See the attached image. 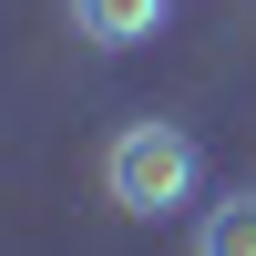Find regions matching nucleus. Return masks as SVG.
Wrapping results in <instances>:
<instances>
[{
	"label": "nucleus",
	"mask_w": 256,
	"mask_h": 256,
	"mask_svg": "<svg viewBox=\"0 0 256 256\" xmlns=\"http://www.w3.org/2000/svg\"><path fill=\"white\" fill-rule=\"evenodd\" d=\"M195 184H205V154H195V134L164 123V113L123 123V134L102 144V195H113V216H134V226L195 205Z\"/></svg>",
	"instance_id": "nucleus-1"
},
{
	"label": "nucleus",
	"mask_w": 256,
	"mask_h": 256,
	"mask_svg": "<svg viewBox=\"0 0 256 256\" xmlns=\"http://www.w3.org/2000/svg\"><path fill=\"white\" fill-rule=\"evenodd\" d=\"M164 10H174V0H72V31L92 41V52H134V41L164 31Z\"/></svg>",
	"instance_id": "nucleus-2"
},
{
	"label": "nucleus",
	"mask_w": 256,
	"mask_h": 256,
	"mask_svg": "<svg viewBox=\"0 0 256 256\" xmlns=\"http://www.w3.org/2000/svg\"><path fill=\"white\" fill-rule=\"evenodd\" d=\"M195 256H256V184H236L195 216Z\"/></svg>",
	"instance_id": "nucleus-3"
}]
</instances>
